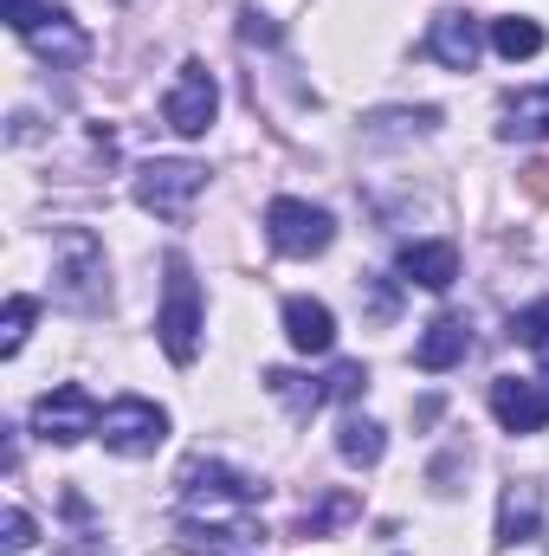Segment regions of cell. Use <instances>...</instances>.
<instances>
[{
    "mask_svg": "<svg viewBox=\"0 0 549 556\" xmlns=\"http://www.w3.org/2000/svg\"><path fill=\"white\" fill-rule=\"evenodd\" d=\"M98 433H104V446H111V453H124V459H142V453H155V446H162V433H168V415H162L155 402H142V395H124V402H111V408H104Z\"/></svg>",
    "mask_w": 549,
    "mask_h": 556,
    "instance_id": "obj_5",
    "label": "cell"
},
{
    "mask_svg": "<svg viewBox=\"0 0 549 556\" xmlns=\"http://www.w3.org/2000/svg\"><path fill=\"white\" fill-rule=\"evenodd\" d=\"M491 415L505 433H544L549 427V395L531 376H498L491 382Z\"/></svg>",
    "mask_w": 549,
    "mask_h": 556,
    "instance_id": "obj_9",
    "label": "cell"
},
{
    "mask_svg": "<svg viewBox=\"0 0 549 556\" xmlns=\"http://www.w3.org/2000/svg\"><path fill=\"white\" fill-rule=\"evenodd\" d=\"M266 240H272L284 260H317L336 240V220H330V207H310L297 194H278L272 207H266Z\"/></svg>",
    "mask_w": 549,
    "mask_h": 556,
    "instance_id": "obj_2",
    "label": "cell"
},
{
    "mask_svg": "<svg viewBox=\"0 0 549 556\" xmlns=\"http://www.w3.org/2000/svg\"><path fill=\"white\" fill-rule=\"evenodd\" d=\"M426 52H433L446 72H472V65H478V52H485V33H478V20H472V13L446 7V13H433V26H426Z\"/></svg>",
    "mask_w": 549,
    "mask_h": 556,
    "instance_id": "obj_8",
    "label": "cell"
},
{
    "mask_svg": "<svg viewBox=\"0 0 549 556\" xmlns=\"http://www.w3.org/2000/svg\"><path fill=\"white\" fill-rule=\"evenodd\" d=\"M26 46H39V52H46L52 65H78V59L91 52V39H85V33L72 26V13H65V7H46V20H39V26L26 33Z\"/></svg>",
    "mask_w": 549,
    "mask_h": 556,
    "instance_id": "obj_14",
    "label": "cell"
},
{
    "mask_svg": "<svg viewBox=\"0 0 549 556\" xmlns=\"http://www.w3.org/2000/svg\"><path fill=\"white\" fill-rule=\"evenodd\" d=\"M33 298L20 291V298H7V317H0V356H20V343H26V330H33Z\"/></svg>",
    "mask_w": 549,
    "mask_h": 556,
    "instance_id": "obj_21",
    "label": "cell"
},
{
    "mask_svg": "<svg viewBox=\"0 0 549 556\" xmlns=\"http://www.w3.org/2000/svg\"><path fill=\"white\" fill-rule=\"evenodd\" d=\"M201 188H207L201 162H142V175H137V201L149 214H162V220H181Z\"/></svg>",
    "mask_w": 549,
    "mask_h": 556,
    "instance_id": "obj_4",
    "label": "cell"
},
{
    "mask_svg": "<svg viewBox=\"0 0 549 556\" xmlns=\"http://www.w3.org/2000/svg\"><path fill=\"white\" fill-rule=\"evenodd\" d=\"M155 330H162L168 363L188 369V363L201 356V285H194V273H188V260H168V291H162Z\"/></svg>",
    "mask_w": 549,
    "mask_h": 556,
    "instance_id": "obj_1",
    "label": "cell"
},
{
    "mask_svg": "<svg viewBox=\"0 0 549 556\" xmlns=\"http://www.w3.org/2000/svg\"><path fill=\"white\" fill-rule=\"evenodd\" d=\"M98 402H91V389H78V382H65V389H52V395H39V408H33V427H39V440H59V446H78L85 433H98Z\"/></svg>",
    "mask_w": 549,
    "mask_h": 556,
    "instance_id": "obj_6",
    "label": "cell"
},
{
    "mask_svg": "<svg viewBox=\"0 0 549 556\" xmlns=\"http://www.w3.org/2000/svg\"><path fill=\"white\" fill-rule=\"evenodd\" d=\"M544 531V492L537 485H511L505 505H498V538L505 544H531Z\"/></svg>",
    "mask_w": 549,
    "mask_h": 556,
    "instance_id": "obj_15",
    "label": "cell"
},
{
    "mask_svg": "<svg viewBox=\"0 0 549 556\" xmlns=\"http://www.w3.org/2000/svg\"><path fill=\"white\" fill-rule=\"evenodd\" d=\"M26 544H33V518H26L20 505H7V518H0V551H7V556H20Z\"/></svg>",
    "mask_w": 549,
    "mask_h": 556,
    "instance_id": "obj_25",
    "label": "cell"
},
{
    "mask_svg": "<svg viewBox=\"0 0 549 556\" xmlns=\"http://www.w3.org/2000/svg\"><path fill=\"white\" fill-rule=\"evenodd\" d=\"M323 382H330V402H356V395L369 389V369H362V363H336Z\"/></svg>",
    "mask_w": 549,
    "mask_h": 556,
    "instance_id": "obj_23",
    "label": "cell"
},
{
    "mask_svg": "<svg viewBox=\"0 0 549 556\" xmlns=\"http://www.w3.org/2000/svg\"><path fill=\"white\" fill-rule=\"evenodd\" d=\"M336 453H343L349 466H382V453H388V433H382L375 420L349 415L343 427H336Z\"/></svg>",
    "mask_w": 549,
    "mask_h": 556,
    "instance_id": "obj_18",
    "label": "cell"
},
{
    "mask_svg": "<svg viewBox=\"0 0 549 556\" xmlns=\"http://www.w3.org/2000/svg\"><path fill=\"white\" fill-rule=\"evenodd\" d=\"M284 337H291V350H304V356H330V343H336L330 304H323V298H284Z\"/></svg>",
    "mask_w": 549,
    "mask_h": 556,
    "instance_id": "obj_10",
    "label": "cell"
},
{
    "mask_svg": "<svg viewBox=\"0 0 549 556\" xmlns=\"http://www.w3.org/2000/svg\"><path fill=\"white\" fill-rule=\"evenodd\" d=\"M59 260H65V298L72 304H91L98 298V278H104V253L91 233H65L59 240Z\"/></svg>",
    "mask_w": 549,
    "mask_h": 556,
    "instance_id": "obj_13",
    "label": "cell"
},
{
    "mask_svg": "<svg viewBox=\"0 0 549 556\" xmlns=\"http://www.w3.org/2000/svg\"><path fill=\"white\" fill-rule=\"evenodd\" d=\"M505 137L518 142H537V137H549V85H531V91H511L505 98V124H498Z\"/></svg>",
    "mask_w": 549,
    "mask_h": 556,
    "instance_id": "obj_16",
    "label": "cell"
},
{
    "mask_svg": "<svg viewBox=\"0 0 549 556\" xmlns=\"http://www.w3.org/2000/svg\"><path fill=\"white\" fill-rule=\"evenodd\" d=\"M214 111H220V85H214V72H207L201 59H188L181 78H175V91L162 98V124H168L175 137H207Z\"/></svg>",
    "mask_w": 549,
    "mask_h": 556,
    "instance_id": "obj_3",
    "label": "cell"
},
{
    "mask_svg": "<svg viewBox=\"0 0 549 556\" xmlns=\"http://www.w3.org/2000/svg\"><path fill=\"white\" fill-rule=\"evenodd\" d=\"M491 46L505 59H537L544 52V26L531 13H505V20H491Z\"/></svg>",
    "mask_w": 549,
    "mask_h": 556,
    "instance_id": "obj_20",
    "label": "cell"
},
{
    "mask_svg": "<svg viewBox=\"0 0 549 556\" xmlns=\"http://www.w3.org/2000/svg\"><path fill=\"white\" fill-rule=\"evenodd\" d=\"M39 20H46V7H39V0H7V26H13L20 39H26Z\"/></svg>",
    "mask_w": 549,
    "mask_h": 556,
    "instance_id": "obj_26",
    "label": "cell"
},
{
    "mask_svg": "<svg viewBox=\"0 0 549 556\" xmlns=\"http://www.w3.org/2000/svg\"><path fill=\"white\" fill-rule=\"evenodd\" d=\"M537 356H544V376H549V343H544V350H537Z\"/></svg>",
    "mask_w": 549,
    "mask_h": 556,
    "instance_id": "obj_28",
    "label": "cell"
},
{
    "mask_svg": "<svg viewBox=\"0 0 549 556\" xmlns=\"http://www.w3.org/2000/svg\"><path fill=\"white\" fill-rule=\"evenodd\" d=\"M240 33H246V39H266V46L278 39V26H272V20H259V13H246V26H240Z\"/></svg>",
    "mask_w": 549,
    "mask_h": 556,
    "instance_id": "obj_27",
    "label": "cell"
},
{
    "mask_svg": "<svg viewBox=\"0 0 549 556\" xmlns=\"http://www.w3.org/2000/svg\"><path fill=\"white\" fill-rule=\"evenodd\" d=\"M401 278L420 285V291H446L459 278V247L452 240H413V247H401Z\"/></svg>",
    "mask_w": 549,
    "mask_h": 556,
    "instance_id": "obj_11",
    "label": "cell"
},
{
    "mask_svg": "<svg viewBox=\"0 0 549 556\" xmlns=\"http://www.w3.org/2000/svg\"><path fill=\"white\" fill-rule=\"evenodd\" d=\"M349 511H356V498H330L323 511H310V518H297V538H323V531H330V525H343Z\"/></svg>",
    "mask_w": 549,
    "mask_h": 556,
    "instance_id": "obj_24",
    "label": "cell"
},
{
    "mask_svg": "<svg viewBox=\"0 0 549 556\" xmlns=\"http://www.w3.org/2000/svg\"><path fill=\"white\" fill-rule=\"evenodd\" d=\"M240 544H253V525H201V518L181 525V551L188 556H233Z\"/></svg>",
    "mask_w": 549,
    "mask_h": 556,
    "instance_id": "obj_17",
    "label": "cell"
},
{
    "mask_svg": "<svg viewBox=\"0 0 549 556\" xmlns=\"http://www.w3.org/2000/svg\"><path fill=\"white\" fill-rule=\"evenodd\" d=\"M266 389H272L291 415H317V408L330 402V382H323V376H291V369H272V376H266Z\"/></svg>",
    "mask_w": 549,
    "mask_h": 556,
    "instance_id": "obj_19",
    "label": "cell"
},
{
    "mask_svg": "<svg viewBox=\"0 0 549 556\" xmlns=\"http://www.w3.org/2000/svg\"><path fill=\"white\" fill-rule=\"evenodd\" d=\"M465 350H472V330H465V317H433V324L420 330V343H413V363H420L426 376H439V369L465 363Z\"/></svg>",
    "mask_w": 549,
    "mask_h": 556,
    "instance_id": "obj_12",
    "label": "cell"
},
{
    "mask_svg": "<svg viewBox=\"0 0 549 556\" xmlns=\"http://www.w3.org/2000/svg\"><path fill=\"white\" fill-rule=\"evenodd\" d=\"M175 485H181V498L188 505H259V492L266 485H253L246 472H233V466H220V459H181V472H175Z\"/></svg>",
    "mask_w": 549,
    "mask_h": 556,
    "instance_id": "obj_7",
    "label": "cell"
},
{
    "mask_svg": "<svg viewBox=\"0 0 549 556\" xmlns=\"http://www.w3.org/2000/svg\"><path fill=\"white\" fill-rule=\"evenodd\" d=\"M511 337H518V343H531V350H544V343H549V298L511 317Z\"/></svg>",
    "mask_w": 549,
    "mask_h": 556,
    "instance_id": "obj_22",
    "label": "cell"
}]
</instances>
